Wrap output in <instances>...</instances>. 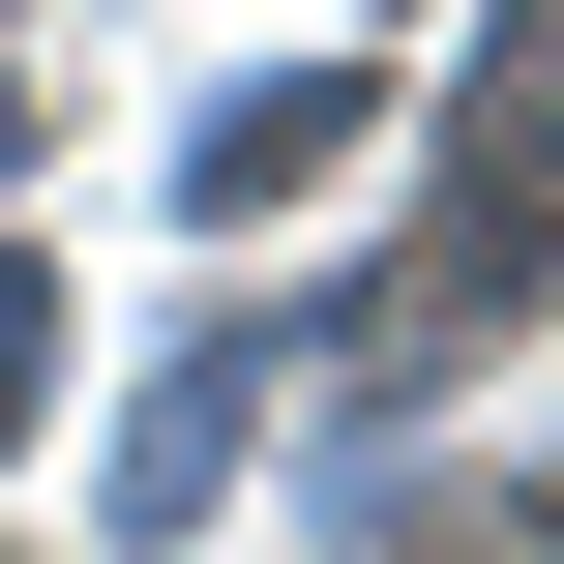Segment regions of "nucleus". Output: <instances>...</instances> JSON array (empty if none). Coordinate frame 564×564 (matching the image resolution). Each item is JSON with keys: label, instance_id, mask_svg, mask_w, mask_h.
Segmentation results:
<instances>
[{"label": "nucleus", "instance_id": "obj_1", "mask_svg": "<svg viewBox=\"0 0 564 564\" xmlns=\"http://www.w3.org/2000/svg\"><path fill=\"white\" fill-rule=\"evenodd\" d=\"M476 208H506V238L564 208V0H506V30H476Z\"/></svg>", "mask_w": 564, "mask_h": 564}, {"label": "nucleus", "instance_id": "obj_2", "mask_svg": "<svg viewBox=\"0 0 564 564\" xmlns=\"http://www.w3.org/2000/svg\"><path fill=\"white\" fill-rule=\"evenodd\" d=\"M327 119H357V59H268V89H208V149H178V178H208V208H297V178H327Z\"/></svg>", "mask_w": 564, "mask_h": 564}, {"label": "nucleus", "instance_id": "obj_3", "mask_svg": "<svg viewBox=\"0 0 564 564\" xmlns=\"http://www.w3.org/2000/svg\"><path fill=\"white\" fill-rule=\"evenodd\" d=\"M59 416V268H0V446Z\"/></svg>", "mask_w": 564, "mask_h": 564}]
</instances>
